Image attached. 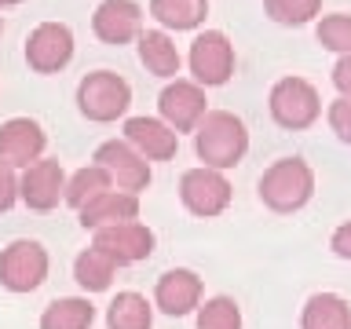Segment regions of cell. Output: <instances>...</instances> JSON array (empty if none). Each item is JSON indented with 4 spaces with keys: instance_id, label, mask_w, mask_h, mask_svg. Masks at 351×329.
Masks as SVG:
<instances>
[{
    "instance_id": "obj_7",
    "label": "cell",
    "mask_w": 351,
    "mask_h": 329,
    "mask_svg": "<svg viewBox=\"0 0 351 329\" xmlns=\"http://www.w3.org/2000/svg\"><path fill=\"white\" fill-rule=\"evenodd\" d=\"M191 73L205 88H219L230 81V73H234V44L227 40V33L219 29L197 33L191 44Z\"/></svg>"
},
{
    "instance_id": "obj_27",
    "label": "cell",
    "mask_w": 351,
    "mask_h": 329,
    "mask_svg": "<svg viewBox=\"0 0 351 329\" xmlns=\"http://www.w3.org/2000/svg\"><path fill=\"white\" fill-rule=\"evenodd\" d=\"M315 37L326 51L351 55V15H326L322 22H318Z\"/></svg>"
},
{
    "instance_id": "obj_9",
    "label": "cell",
    "mask_w": 351,
    "mask_h": 329,
    "mask_svg": "<svg viewBox=\"0 0 351 329\" xmlns=\"http://www.w3.org/2000/svg\"><path fill=\"white\" fill-rule=\"evenodd\" d=\"M92 249H99L103 256H110L117 267H128V263H139L154 252V230L128 219V223H110L95 230Z\"/></svg>"
},
{
    "instance_id": "obj_4",
    "label": "cell",
    "mask_w": 351,
    "mask_h": 329,
    "mask_svg": "<svg viewBox=\"0 0 351 329\" xmlns=\"http://www.w3.org/2000/svg\"><path fill=\"white\" fill-rule=\"evenodd\" d=\"M48 249L33 238H15L0 249V285L8 293H33L48 278Z\"/></svg>"
},
{
    "instance_id": "obj_20",
    "label": "cell",
    "mask_w": 351,
    "mask_h": 329,
    "mask_svg": "<svg viewBox=\"0 0 351 329\" xmlns=\"http://www.w3.org/2000/svg\"><path fill=\"white\" fill-rule=\"evenodd\" d=\"M95 307L88 296H59L44 307L40 329H92Z\"/></svg>"
},
{
    "instance_id": "obj_25",
    "label": "cell",
    "mask_w": 351,
    "mask_h": 329,
    "mask_svg": "<svg viewBox=\"0 0 351 329\" xmlns=\"http://www.w3.org/2000/svg\"><path fill=\"white\" fill-rule=\"evenodd\" d=\"M197 329H241V307L230 296L197 304Z\"/></svg>"
},
{
    "instance_id": "obj_8",
    "label": "cell",
    "mask_w": 351,
    "mask_h": 329,
    "mask_svg": "<svg viewBox=\"0 0 351 329\" xmlns=\"http://www.w3.org/2000/svg\"><path fill=\"white\" fill-rule=\"evenodd\" d=\"M73 59V29L66 22H40L26 37V62L33 73H59Z\"/></svg>"
},
{
    "instance_id": "obj_24",
    "label": "cell",
    "mask_w": 351,
    "mask_h": 329,
    "mask_svg": "<svg viewBox=\"0 0 351 329\" xmlns=\"http://www.w3.org/2000/svg\"><path fill=\"white\" fill-rule=\"evenodd\" d=\"M106 191H114L110 175L99 169V164H88V169H77L70 180H66V186H62V202L70 205V208H81V205H88L92 197L106 194Z\"/></svg>"
},
{
    "instance_id": "obj_12",
    "label": "cell",
    "mask_w": 351,
    "mask_h": 329,
    "mask_svg": "<svg viewBox=\"0 0 351 329\" xmlns=\"http://www.w3.org/2000/svg\"><path fill=\"white\" fill-rule=\"evenodd\" d=\"M48 136L33 117H11L0 125V161L11 169H29L33 161H40Z\"/></svg>"
},
{
    "instance_id": "obj_15",
    "label": "cell",
    "mask_w": 351,
    "mask_h": 329,
    "mask_svg": "<svg viewBox=\"0 0 351 329\" xmlns=\"http://www.w3.org/2000/svg\"><path fill=\"white\" fill-rule=\"evenodd\" d=\"M125 143L143 161H172L176 150H180V136L158 117H128Z\"/></svg>"
},
{
    "instance_id": "obj_26",
    "label": "cell",
    "mask_w": 351,
    "mask_h": 329,
    "mask_svg": "<svg viewBox=\"0 0 351 329\" xmlns=\"http://www.w3.org/2000/svg\"><path fill=\"white\" fill-rule=\"evenodd\" d=\"M318 8H322V0H263L267 19L278 26H304L318 15Z\"/></svg>"
},
{
    "instance_id": "obj_32",
    "label": "cell",
    "mask_w": 351,
    "mask_h": 329,
    "mask_svg": "<svg viewBox=\"0 0 351 329\" xmlns=\"http://www.w3.org/2000/svg\"><path fill=\"white\" fill-rule=\"evenodd\" d=\"M15 4H22V0H0V8H15Z\"/></svg>"
},
{
    "instance_id": "obj_31",
    "label": "cell",
    "mask_w": 351,
    "mask_h": 329,
    "mask_svg": "<svg viewBox=\"0 0 351 329\" xmlns=\"http://www.w3.org/2000/svg\"><path fill=\"white\" fill-rule=\"evenodd\" d=\"M329 249H333L340 260H351V219L333 230V238H329Z\"/></svg>"
},
{
    "instance_id": "obj_33",
    "label": "cell",
    "mask_w": 351,
    "mask_h": 329,
    "mask_svg": "<svg viewBox=\"0 0 351 329\" xmlns=\"http://www.w3.org/2000/svg\"><path fill=\"white\" fill-rule=\"evenodd\" d=\"M0 33H4V19H0Z\"/></svg>"
},
{
    "instance_id": "obj_11",
    "label": "cell",
    "mask_w": 351,
    "mask_h": 329,
    "mask_svg": "<svg viewBox=\"0 0 351 329\" xmlns=\"http://www.w3.org/2000/svg\"><path fill=\"white\" fill-rule=\"evenodd\" d=\"M205 103L208 99L202 92V84L180 81V77H176V81L158 95V114H161L165 125L180 136V132H194L197 128V121L205 117Z\"/></svg>"
},
{
    "instance_id": "obj_14",
    "label": "cell",
    "mask_w": 351,
    "mask_h": 329,
    "mask_svg": "<svg viewBox=\"0 0 351 329\" xmlns=\"http://www.w3.org/2000/svg\"><path fill=\"white\" fill-rule=\"evenodd\" d=\"M92 29L103 44H128L143 33V8L136 0H103L92 15Z\"/></svg>"
},
{
    "instance_id": "obj_10",
    "label": "cell",
    "mask_w": 351,
    "mask_h": 329,
    "mask_svg": "<svg viewBox=\"0 0 351 329\" xmlns=\"http://www.w3.org/2000/svg\"><path fill=\"white\" fill-rule=\"evenodd\" d=\"M95 164L110 175V183H117L125 194H139L150 186V161H143L125 139H106L95 150Z\"/></svg>"
},
{
    "instance_id": "obj_5",
    "label": "cell",
    "mask_w": 351,
    "mask_h": 329,
    "mask_svg": "<svg viewBox=\"0 0 351 329\" xmlns=\"http://www.w3.org/2000/svg\"><path fill=\"white\" fill-rule=\"evenodd\" d=\"M267 106H271V117L289 132L311 128L318 114H322V99H318L315 84H307L304 77H282V81H274Z\"/></svg>"
},
{
    "instance_id": "obj_16",
    "label": "cell",
    "mask_w": 351,
    "mask_h": 329,
    "mask_svg": "<svg viewBox=\"0 0 351 329\" xmlns=\"http://www.w3.org/2000/svg\"><path fill=\"white\" fill-rule=\"evenodd\" d=\"M154 304L172 318L191 315L194 307L202 304V278H197L194 271H186V267L165 271L158 278V285H154Z\"/></svg>"
},
{
    "instance_id": "obj_1",
    "label": "cell",
    "mask_w": 351,
    "mask_h": 329,
    "mask_svg": "<svg viewBox=\"0 0 351 329\" xmlns=\"http://www.w3.org/2000/svg\"><path fill=\"white\" fill-rule=\"evenodd\" d=\"M194 150L205 161V169H234L249 150L245 121L230 110H205V117L194 128Z\"/></svg>"
},
{
    "instance_id": "obj_6",
    "label": "cell",
    "mask_w": 351,
    "mask_h": 329,
    "mask_svg": "<svg viewBox=\"0 0 351 329\" xmlns=\"http://www.w3.org/2000/svg\"><path fill=\"white\" fill-rule=\"evenodd\" d=\"M180 202L186 205V212L213 219L230 205V183L223 172L205 169V164L202 169H186L180 175Z\"/></svg>"
},
{
    "instance_id": "obj_28",
    "label": "cell",
    "mask_w": 351,
    "mask_h": 329,
    "mask_svg": "<svg viewBox=\"0 0 351 329\" xmlns=\"http://www.w3.org/2000/svg\"><path fill=\"white\" fill-rule=\"evenodd\" d=\"M326 117H329V128L337 132V139L351 147V99H333Z\"/></svg>"
},
{
    "instance_id": "obj_21",
    "label": "cell",
    "mask_w": 351,
    "mask_h": 329,
    "mask_svg": "<svg viewBox=\"0 0 351 329\" xmlns=\"http://www.w3.org/2000/svg\"><path fill=\"white\" fill-rule=\"evenodd\" d=\"M154 326V307L143 293H117L106 307V329H150Z\"/></svg>"
},
{
    "instance_id": "obj_22",
    "label": "cell",
    "mask_w": 351,
    "mask_h": 329,
    "mask_svg": "<svg viewBox=\"0 0 351 329\" xmlns=\"http://www.w3.org/2000/svg\"><path fill=\"white\" fill-rule=\"evenodd\" d=\"M150 15L165 29H197L208 15V0H150Z\"/></svg>"
},
{
    "instance_id": "obj_29",
    "label": "cell",
    "mask_w": 351,
    "mask_h": 329,
    "mask_svg": "<svg viewBox=\"0 0 351 329\" xmlns=\"http://www.w3.org/2000/svg\"><path fill=\"white\" fill-rule=\"evenodd\" d=\"M15 202H19V175L11 164L0 161V212H8Z\"/></svg>"
},
{
    "instance_id": "obj_18",
    "label": "cell",
    "mask_w": 351,
    "mask_h": 329,
    "mask_svg": "<svg viewBox=\"0 0 351 329\" xmlns=\"http://www.w3.org/2000/svg\"><path fill=\"white\" fill-rule=\"evenodd\" d=\"M300 329H351V304L337 293L307 296L300 311Z\"/></svg>"
},
{
    "instance_id": "obj_3",
    "label": "cell",
    "mask_w": 351,
    "mask_h": 329,
    "mask_svg": "<svg viewBox=\"0 0 351 329\" xmlns=\"http://www.w3.org/2000/svg\"><path fill=\"white\" fill-rule=\"evenodd\" d=\"M77 106H81V114L88 121L106 125V121H117L132 106V88L114 70H92L77 84Z\"/></svg>"
},
{
    "instance_id": "obj_13",
    "label": "cell",
    "mask_w": 351,
    "mask_h": 329,
    "mask_svg": "<svg viewBox=\"0 0 351 329\" xmlns=\"http://www.w3.org/2000/svg\"><path fill=\"white\" fill-rule=\"evenodd\" d=\"M62 186H66V172L59 161L51 158H40L33 161L19 180V197L26 202L33 212H51L62 197Z\"/></svg>"
},
{
    "instance_id": "obj_19",
    "label": "cell",
    "mask_w": 351,
    "mask_h": 329,
    "mask_svg": "<svg viewBox=\"0 0 351 329\" xmlns=\"http://www.w3.org/2000/svg\"><path fill=\"white\" fill-rule=\"evenodd\" d=\"M139 62L147 66L154 77H176L180 73V51H176L172 37L165 29H143L139 33Z\"/></svg>"
},
{
    "instance_id": "obj_17",
    "label": "cell",
    "mask_w": 351,
    "mask_h": 329,
    "mask_svg": "<svg viewBox=\"0 0 351 329\" xmlns=\"http://www.w3.org/2000/svg\"><path fill=\"white\" fill-rule=\"evenodd\" d=\"M77 212H81L84 230H99V227H110V223H128V219L139 216V197L125 194V191H106V194L92 197L88 205H81Z\"/></svg>"
},
{
    "instance_id": "obj_30",
    "label": "cell",
    "mask_w": 351,
    "mask_h": 329,
    "mask_svg": "<svg viewBox=\"0 0 351 329\" xmlns=\"http://www.w3.org/2000/svg\"><path fill=\"white\" fill-rule=\"evenodd\" d=\"M333 84L340 99H351V55H340L337 66H333Z\"/></svg>"
},
{
    "instance_id": "obj_2",
    "label": "cell",
    "mask_w": 351,
    "mask_h": 329,
    "mask_svg": "<svg viewBox=\"0 0 351 329\" xmlns=\"http://www.w3.org/2000/svg\"><path fill=\"white\" fill-rule=\"evenodd\" d=\"M315 172L304 158H282L260 175V202L271 212H296L311 202Z\"/></svg>"
},
{
    "instance_id": "obj_23",
    "label": "cell",
    "mask_w": 351,
    "mask_h": 329,
    "mask_svg": "<svg viewBox=\"0 0 351 329\" xmlns=\"http://www.w3.org/2000/svg\"><path fill=\"white\" fill-rule=\"evenodd\" d=\"M114 274H117V263L110 256H103L99 249H84L73 260V282L84 293H106L114 285Z\"/></svg>"
}]
</instances>
